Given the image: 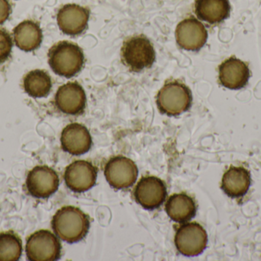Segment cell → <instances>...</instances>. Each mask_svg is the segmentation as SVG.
I'll list each match as a JSON object with an SVG mask.
<instances>
[{
	"instance_id": "3957f363",
	"label": "cell",
	"mask_w": 261,
	"mask_h": 261,
	"mask_svg": "<svg viewBox=\"0 0 261 261\" xmlns=\"http://www.w3.org/2000/svg\"><path fill=\"white\" fill-rule=\"evenodd\" d=\"M192 93L190 88L180 81L167 82L156 95V104L161 113L168 116H178L191 107Z\"/></svg>"
},
{
	"instance_id": "8992f818",
	"label": "cell",
	"mask_w": 261,
	"mask_h": 261,
	"mask_svg": "<svg viewBox=\"0 0 261 261\" xmlns=\"http://www.w3.org/2000/svg\"><path fill=\"white\" fill-rule=\"evenodd\" d=\"M176 249L186 257H195L202 254L207 247L208 235L202 225L196 222L185 224L175 235Z\"/></svg>"
},
{
	"instance_id": "603a6c76",
	"label": "cell",
	"mask_w": 261,
	"mask_h": 261,
	"mask_svg": "<svg viewBox=\"0 0 261 261\" xmlns=\"http://www.w3.org/2000/svg\"><path fill=\"white\" fill-rule=\"evenodd\" d=\"M11 13V6L8 0H0V25L9 18Z\"/></svg>"
},
{
	"instance_id": "d6986e66",
	"label": "cell",
	"mask_w": 261,
	"mask_h": 261,
	"mask_svg": "<svg viewBox=\"0 0 261 261\" xmlns=\"http://www.w3.org/2000/svg\"><path fill=\"white\" fill-rule=\"evenodd\" d=\"M166 212L173 222L184 223L191 220L196 213V205L190 196L184 193L172 195L165 205Z\"/></svg>"
},
{
	"instance_id": "4fadbf2b",
	"label": "cell",
	"mask_w": 261,
	"mask_h": 261,
	"mask_svg": "<svg viewBox=\"0 0 261 261\" xmlns=\"http://www.w3.org/2000/svg\"><path fill=\"white\" fill-rule=\"evenodd\" d=\"M90 12L88 9L76 4H67L61 7L57 15L60 29L64 34L79 35L87 29Z\"/></svg>"
},
{
	"instance_id": "277c9868",
	"label": "cell",
	"mask_w": 261,
	"mask_h": 261,
	"mask_svg": "<svg viewBox=\"0 0 261 261\" xmlns=\"http://www.w3.org/2000/svg\"><path fill=\"white\" fill-rule=\"evenodd\" d=\"M121 55L127 67L132 72H138L151 67L156 55L148 38L143 35H136L124 42Z\"/></svg>"
},
{
	"instance_id": "7c38bea8",
	"label": "cell",
	"mask_w": 261,
	"mask_h": 261,
	"mask_svg": "<svg viewBox=\"0 0 261 261\" xmlns=\"http://www.w3.org/2000/svg\"><path fill=\"white\" fill-rule=\"evenodd\" d=\"M55 101L60 111L66 114L77 115L85 109L87 97L81 84L68 82L58 88Z\"/></svg>"
},
{
	"instance_id": "6da1fadb",
	"label": "cell",
	"mask_w": 261,
	"mask_h": 261,
	"mask_svg": "<svg viewBox=\"0 0 261 261\" xmlns=\"http://www.w3.org/2000/svg\"><path fill=\"white\" fill-rule=\"evenodd\" d=\"M52 228L56 235L69 244L76 243L87 236L90 229V219L80 208L65 206L54 216Z\"/></svg>"
},
{
	"instance_id": "e0dca14e",
	"label": "cell",
	"mask_w": 261,
	"mask_h": 261,
	"mask_svg": "<svg viewBox=\"0 0 261 261\" xmlns=\"http://www.w3.org/2000/svg\"><path fill=\"white\" fill-rule=\"evenodd\" d=\"M15 45L24 52H33L40 47L43 39L42 30L38 23L25 20L13 29Z\"/></svg>"
},
{
	"instance_id": "ffe728a7",
	"label": "cell",
	"mask_w": 261,
	"mask_h": 261,
	"mask_svg": "<svg viewBox=\"0 0 261 261\" xmlns=\"http://www.w3.org/2000/svg\"><path fill=\"white\" fill-rule=\"evenodd\" d=\"M52 87L50 75L43 70L35 69L26 74L23 79V88L29 96L34 98H45Z\"/></svg>"
},
{
	"instance_id": "ac0fdd59",
	"label": "cell",
	"mask_w": 261,
	"mask_h": 261,
	"mask_svg": "<svg viewBox=\"0 0 261 261\" xmlns=\"http://www.w3.org/2000/svg\"><path fill=\"white\" fill-rule=\"evenodd\" d=\"M229 0H196L195 12L199 19L214 25L222 22L230 15Z\"/></svg>"
},
{
	"instance_id": "5b68a950",
	"label": "cell",
	"mask_w": 261,
	"mask_h": 261,
	"mask_svg": "<svg viewBox=\"0 0 261 261\" xmlns=\"http://www.w3.org/2000/svg\"><path fill=\"white\" fill-rule=\"evenodd\" d=\"M61 245L48 230H39L28 239L26 256L31 261H55L61 257Z\"/></svg>"
},
{
	"instance_id": "30bf717a",
	"label": "cell",
	"mask_w": 261,
	"mask_h": 261,
	"mask_svg": "<svg viewBox=\"0 0 261 261\" xmlns=\"http://www.w3.org/2000/svg\"><path fill=\"white\" fill-rule=\"evenodd\" d=\"M97 179V170L84 160L72 162L66 168L64 180L67 186L75 193H84L93 188Z\"/></svg>"
},
{
	"instance_id": "9c48e42d",
	"label": "cell",
	"mask_w": 261,
	"mask_h": 261,
	"mask_svg": "<svg viewBox=\"0 0 261 261\" xmlns=\"http://www.w3.org/2000/svg\"><path fill=\"white\" fill-rule=\"evenodd\" d=\"M134 196L136 202L145 209H156L167 198V187L164 181L159 178L147 176L138 182Z\"/></svg>"
},
{
	"instance_id": "8fae6325",
	"label": "cell",
	"mask_w": 261,
	"mask_h": 261,
	"mask_svg": "<svg viewBox=\"0 0 261 261\" xmlns=\"http://www.w3.org/2000/svg\"><path fill=\"white\" fill-rule=\"evenodd\" d=\"M176 38L178 44L184 50L198 51L206 43L208 32L200 21L190 17L178 24Z\"/></svg>"
},
{
	"instance_id": "2e32d148",
	"label": "cell",
	"mask_w": 261,
	"mask_h": 261,
	"mask_svg": "<svg viewBox=\"0 0 261 261\" xmlns=\"http://www.w3.org/2000/svg\"><path fill=\"white\" fill-rule=\"evenodd\" d=\"M251 185V174L243 167H231L222 179V188L230 198L239 199L243 197Z\"/></svg>"
},
{
	"instance_id": "7402d4cb",
	"label": "cell",
	"mask_w": 261,
	"mask_h": 261,
	"mask_svg": "<svg viewBox=\"0 0 261 261\" xmlns=\"http://www.w3.org/2000/svg\"><path fill=\"white\" fill-rule=\"evenodd\" d=\"M12 46L13 41L9 32L0 29V64L9 59L12 53Z\"/></svg>"
},
{
	"instance_id": "5bb4252c",
	"label": "cell",
	"mask_w": 261,
	"mask_h": 261,
	"mask_svg": "<svg viewBox=\"0 0 261 261\" xmlns=\"http://www.w3.org/2000/svg\"><path fill=\"white\" fill-rule=\"evenodd\" d=\"M250 69L242 60L231 57L224 61L219 67V79L221 84L226 88L239 90L248 83Z\"/></svg>"
},
{
	"instance_id": "52a82bcc",
	"label": "cell",
	"mask_w": 261,
	"mask_h": 261,
	"mask_svg": "<svg viewBox=\"0 0 261 261\" xmlns=\"http://www.w3.org/2000/svg\"><path fill=\"white\" fill-rule=\"evenodd\" d=\"M58 173L47 165L34 167L27 176L26 189L37 199H47L56 193L59 187Z\"/></svg>"
},
{
	"instance_id": "44dd1931",
	"label": "cell",
	"mask_w": 261,
	"mask_h": 261,
	"mask_svg": "<svg viewBox=\"0 0 261 261\" xmlns=\"http://www.w3.org/2000/svg\"><path fill=\"white\" fill-rule=\"evenodd\" d=\"M22 254V242L12 231L0 233V261H17Z\"/></svg>"
},
{
	"instance_id": "7a4b0ae2",
	"label": "cell",
	"mask_w": 261,
	"mask_h": 261,
	"mask_svg": "<svg viewBox=\"0 0 261 261\" xmlns=\"http://www.w3.org/2000/svg\"><path fill=\"white\" fill-rule=\"evenodd\" d=\"M48 63L57 75L71 78L82 69L84 63V52L75 43L60 41L49 50Z\"/></svg>"
},
{
	"instance_id": "ba28073f",
	"label": "cell",
	"mask_w": 261,
	"mask_h": 261,
	"mask_svg": "<svg viewBox=\"0 0 261 261\" xmlns=\"http://www.w3.org/2000/svg\"><path fill=\"white\" fill-rule=\"evenodd\" d=\"M108 183L116 189H124L132 186L138 178L136 164L128 158L119 156L110 159L104 169Z\"/></svg>"
},
{
	"instance_id": "9a60e30c",
	"label": "cell",
	"mask_w": 261,
	"mask_h": 261,
	"mask_svg": "<svg viewBox=\"0 0 261 261\" xmlns=\"http://www.w3.org/2000/svg\"><path fill=\"white\" fill-rule=\"evenodd\" d=\"M61 143L64 151L79 156L87 153L91 148V135L85 126L73 123L63 130Z\"/></svg>"
}]
</instances>
